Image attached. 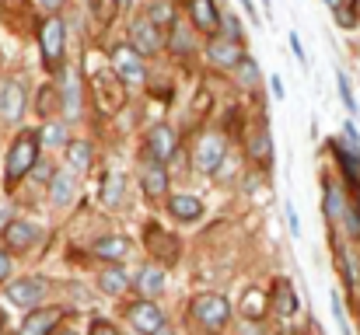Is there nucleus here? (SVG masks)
I'll list each match as a JSON object with an SVG mask.
<instances>
[{"label": "nucleus", "instance_id": "37", "mask_svg": "<svg viewBox=\"0 0 360 335\" xmlns=\"http://www.w3.org/2000/svg\"><path fill=\"white\" fill-rule=\"evenodd\" d=\"M343 136H347V143H350L354 150H360V133H357V126H354V122H347V126H343Z\"/></svg>", "mask_w": 360, "mask_h": 335}, {"label": "nucleus", "instance_id": "38", "mask_svg": "<svg viewBox=\"0 0 360 335\" xmlns=\"http://www.w3.org/2000/svg\"><path fill=\"white\" fill-rule=\"evenodd\" d=\"M290 49H294V56H297V63H308V56H304V46H301V39H297V32H290Z\"/></svg>", "mask_w": 360, "mask_h": 335}, {"label": "nucleus", "instance_id": "30", "mask_svg": "<svg viewBox=\"0 0 360 335\" xmlns=\"http://www.w3.org/2000/svg\"><path fill=\"white\" fill-rule=\"evenodd\" d=\"M333 14H336V25L340 28H354L357 25V0H340L336 7H333Z\"/></svg>", "mask_w": 360, "mask_h": 335}, {"label": "nucleus", "instance_id": "10", "mask_svg": "<svg viewBox=\"0 0 360 335\" xmlns=\"http://www.w3.org/2000/svg\"><path fill=\"white\" fill-rule=\"evenodd\" d=\"M25 102H28V95H25L21 81H4L0 84V119L4 122H18L25 115Z\"/></svg>", "mask_w": 360, "mask_h": 335}, {"label": "nucleus", "instance_id": "44", "mask_svg": "<svg viewBox=\"0 0 360 335\" xmlns=\"http://www.w3.org/2000/svg\"><path fill=\"white\" fill-rule=\"evenodd\" d=\"M241 7H245V11H248V14L255 18V7H252V0H241Z\"/></svg>", "mask_w": 360, "mask_h": 335}, {"label": "nucleus", "instance_id": "35", "mask_svg": "<svg viewBox=\"0 0 360 335\" xmlns=\"http://www.w3.org/2000/svg\"><path fill=\"white\" fill-rule=\"evenodd\" d=\"M221 25H224V32H228L231 39H241V25L235 14H221Z\"/></svg>", "mask_w": 360, "mask_h": 335}, {"label": "nucleus", "instance_id": "26", "mask_svg": "<svg viewBox=\"0 0 360 335\" xmlns=\"http://www.w3.org/2000/svg\"><path fill=\"white\" fill-rule=\"evenodd\" d=\"M262 304H269V294H262V290H245V297H241V315H248V318H262Z\"/></svg>", "mask_w": 360, "mask_h": 335}, {"label": "nucleus", "instance_id": "18", "mask_svg": "<svg viewBox=\"0 0 360 335\" xmlns=\"http://www.w3.org/2000/svg\"><path fill=\"white\" fill-rule=\"evenodd\" d=\"M168 210H172L175 221H200V217H203V203H200L193 192L172 196V199H168Z\"/></svg>", "mask_w": 360, "mask_h": 335}, {"label": "nucleus", "instance_id": "19", "mask_svg": "<svg viewBox=\"0 0 360 335\" xmlns=\"http://www.w3.org/2000/svg\"><path fill=\"white\" fill-rule=\"evenodd\" d=\"M95 255H98L102 262H122V258L129 255V237L112 234V237H102V241H95Z\"/></svg>", "mask_w": 360, "mask_h": 335}, {"label": "nucleus", "instance_id": "34", "mask_svg": "<svg viewBox=\"0 0 360 335\" xmlns=\"http://www.w3.org/2000/svg\"><path fill=\"white\" fill-rule=\"evenodd\" d=\"M343 221H347V234H350V237H360V210L357 206H347Z\"/></svg>", "mask_w": 360, "mask_h": 335}, {"label": "nucleus", "instance_id": "7", "mask_svg": "<svg viewBox=\"0 0 360 335\" xmlns=\"http://www.w3.org/2000/svg\"><path fill=\"white\" fill-rule=\"evenodd\" d=\"M129 46L140 53V56H150V53H158L161 46H165V39H161V28L143 14V18H136L133 25H129Z\"/></svg>", "mask_w": 360, "mask_h": 335}, {"label": "nucleus", "instance_id": "2", "mask_svg": "<svg viewBox=\"0 0 360 335\" xmlns=\"http://www.w3.org/2000/svg\"><path fill=\"white\" fill-rule=\"evenodd\" d=\"M39 46H42V63L49 70H56L63 63V49H67V28L56 14H49L39 28Z\"/></svg>", "mask_w": 360, "mask_h": 335}, {"label": "nucleus", "instance_id": "11", "mask_svg": "<svg viewBox=\"0 0 360 335\" xmlns=\"http://www.w3.org/2000/svg\"><path fill=\"white\" fill-rule=\"evenodd\" d=\"M147 150H150L154 161L165 164V161L179 150V136H175V129H172V126H154V129L147 133Z\"/></svg>", "mask_w": 360, "mask_h": 335}, {"label": "nucleus", "instance_id": "1", "mask_svg": "<svg viewBox=\"0 0 360 335\" xmlns=\"http://www.w3.org/2000/svg\"><path fill=\"white\" fill-rule=\"evenodd\" d=\"M35 161H39V133H21L14 143H11V150H7V182L14 185V182H21L32 168H35Z\"/></svg>", "mask_w": 360, "mask_h": 335}, {"label": "nucleus", "instance_id": "36", "mask_svg": "<svg viewBox=\"0 0 360 335\" xmlns=\"http://www.w3.org/2000/svg\"><path fill=\"white\" fill-rule=\"evenodd\" d=\"M333 315H336L340 329H343V332H350V325H347V315H343V301H340V294H333Z\"/></svg>", "mask_w": 360, "mask_h": 335}, {"label": "nucleus", "instance_id": "27", "mask_svg": "<svg viewBox=\"0 0 360 335\" xmlns=\"http://www.w3.org/2000/svg\"><path fill=\"white\" fill-rule=\"evenodd\" d=\"M39 143H46V147H67V126L63 122H46L39 129Z\"/></svg>", "mask_w": 360, "mask_h": 335}, {"label": "nucleus", "instance_id": "24", "mask_svg": "<svg viewBox=\"0 0 360 335\" xmlns=\"http://www.w3.org/2000/svg\"><path fill=\"white\" fill-rule=\"evenodd\" d=\"M63 112H67L70 119L81 112V88H77V74H74V70L63 74Z\"/></svg>", "mask_w": 360, "mask_h": 335}, {"label": "nucleus", "instance_id": "46", "mask_svg": "<svg viewBox=\"0 0 360 335\" xmlns=\"http://www.w3.org/2000/svg\"><path fill=\"white\" fill-rule=\"evenodd\" d=\"M326 4H329V7H336V4H340V0H326Z\"/></svg>", "mask_w": 360, "mask_h": 335}, {"label": "nucleus", "instance_id": "20", "mask_svg": "<svg viewBox=\"0 0 360 335\" xmlns=\"http://www.w3.org/2000/svg\"><path fill=\"white\" fill-rule=\"evenodd\" d=\"M126 287H129V276L120 269V262H112L109 269H102V276H98V290L102 294L120 297V294H126Z\"/></svg>", "mask_w": 360, "mask_h": 335}, {"label": "nucleus", "instance_id": "42", "mask_svg": "<svg viewBox=\"0 0 360 335\" xmlns=\"http://www.w3.org/2000/svg\"><path fill=\"white\" fill-rule=\"evenodd\" d=\"M269 84H273V95H276V98H283V81H280V74H273V77H269Z\"/></svg>", "mask_w": 360, "mask_h": 335}, {"label": "nucleus", "instance_id": "23", "mask_svg": "<svg viewBox=\"0 0 360 335\" xmlns=\"http://www.w3.org/2000/svg\"><path fill=\"white\" fill-rule=\"evenodd\" d=\"M248 150H252V157H255L259 164H273V136H269V129H266V126H262V129H255V136H252Z\"/></svg>", "mask_w": 360, "mask_h": 335}, {"label": "nucleus", "instance_id": "3", "mask_svg": "<svg viewBox=\"0 0 360 335\" xmlns=\"http://www.w3.org/2000/svg\"><path fill=\"white\" fill-rule=\"evenodd\" d=\"M193 318L203 325V329H224L228 318H231V304L221 297V294H200L193 301Z\"/></svg>", "mask_w": 360, "mask_h": 335}, {"label": "nucleus", "instance_id": "13", "mask_svg": "<svg viewBox=\"0 0 360 335\" xmlns=\"http://www.w3.org/2000/svg\"><path fill=\"white\" fill-rule=\"evenodd\" d=\"M4 241H7V248H14V251H28V248L39 241V227L28 221H7Z\"/></svg>", "mask_w": 360, "mask_h": 335}, {"label": "nucleus", "instance_id": "28", "mask_svg": "<svg viewBox=\"0 0 360 335\" xmlns=\"http://www.w3.org/2000/svg\"><path fill=\"white\" fill-rule=\"evenodd\" d=\"M67 157H70V168H77V171L91 168V147H88L84 140H74V143L67 147Z\"/></svg>", "mask_w": 360, "mask_h": 335}, {"label": "nucleus", "instance_id": "48", "mask_svg": "<svg viewBox=\"0 0 360 335\" xmlns=\"http://www.w3.org/2000/svg\"><path fill=\"white\" fill-rule=\"evenodd\" d=\"M357 196H360V192H357ZM357 210H360V206H357Z\"/></svg>", "mask_w": 360, "mask_h": 335}, {"label": "nucleus", "instance_id": "25", "mask_svg": "<svg viewBox=\"0 0 360 335\" xmlns=\"http://www.w3.org/2000/svg\"><path fill=\"white\" fill-rule=\"evenodd\" d=\"M122 192H126V182H122V175H109L105 182H102V203L105 206H120L122 203Z\"/></svg>", "mask_w": 360, "mask_h": 335}, {"label": "nucleus", "instance_id": "40", "mask_svg": "<svg viewBox=\"0 0 360 335\" xmlns=\"http://www.w3.org/2000/svg\"><path fill=\"white\" fill-rule=\"evenodd\" d=\"M39 7H42L46 14H56V11L63 7V0H39Z\"/></svg>", "mask_w": 360, "mask_h": 335}, {"label": "nucleus", "instance_id": "47", "mask_svg": "<svg viewBox=\"0 0 360 335\" xmlns=\"http://www.w3.org/2000/svg\"><path fill=\"white\" fill-rule=\"evenodd\" d=\"M116 4H129V0H116Z\"/></svg>", "mask_w": 360, "mask_h": 335}, {"label": "nucleus", "instance_id": "32", "mask_svg": "<svg viewBox=\"0 0 360 335\" xmlns=\"http://www.w3.org/2000/svg\"><path fill=\"white\" fill-rule=\"evenodd\" d=\"M168 28H172V53H175V56H186V53L193 49V39H189V32H186V28H179L175 21H172Z\"/></svg>", "mask_w": 360, "mask_h": 335}, {"label": "nucleus", "instance_id": "9", "mask_svg": "<svg viewBox=\"0 0 360 335\" xmlns=\"http://www.w3.org/2000/svg\"><path fill=\"white\" fill-rule=\"evenodd\" d=\"M241 39H231V35H214L210 49H207V60L217 67V70H231L241 60Z\"/></svg>", "mask_w": 360, "mask_h": 335}, {"label": "nucleus", "instance_id": "41", "mask_svg": "<svg viewBox=\"0 0 360 335\" xmlns=\"http://www.w3.org/2000/svg\"><path fill=\"white\" fill-rule=\"evenodd\" d=\"M287 223H290V230H294V234H301V221H297L294 206H287Z\"/></svg>", "mask_w": 360, "mask_h": 335}, {"label": "nucleus", "instance_id": "43", "mask_svg": "<svg viewBox=\"0 0 360 335\" xmlns=\"http://www.w3.org/2000/svg\"><path fill=\"white\" fill-rule=\"evenodd\" d=\"M7 217H11V210H7V206H4V203H0V227H4V223H7Z\"/></svg>", "mask_w": 360, "mask_h": 335}, {"label": "nucleus", "instance_id": "17", "mask_svg": "<svg viewBox=\"0 0 360 335\" xmlns=\"http://www.w3.org/2000/svg\"><path fill=\"white\" fill-rule=\"evenodd\" d=\"M140 185H143V192L150 199H158V196L168 192V171L161 168V161H150V164L140 168Z\"/></svg>", "mask_w": 360, "mask_h": 335}, {"label": "nucleus", "instance_id": "29", "mask_svg": "<svg viewBox=\"0 0 360 335\" xmlns=\"http://www.w3.org/2000/svg\"><path fill=\"white\" fill-rule=\"evenodd\" d=\"M147 18H150L158 28H168V25L175 21V11H172V4H168V0H154V4L147 7Z\"/></svg>", "mask_w": 360, "mask_h": 335}, {"label": "nucleus", "instance_id": "6", "mask_svg": "<svg viewBox=\"0 0 360 335\" xmlns=\"http://www.w3.org/2000/svg\"><path fill=\"white\" fill-rule=\"evenodd\" d=\"M129 325L136 329V332H147V335H158L168 329V322H165V311L150 301V297H143V301H133L129 304Z\"/></svg>", "mask_w": 360, "mask_h": 335}, {"label": "nucleus", "instance_id": "39", "mask_svg": "<svg viewBox=\"0 0 360 335\" xmlns=\"http://www.w3.org/2000/svg\"><path fill=\"white\" fill-rule=\"evenodd\" d=\"M7 276H11V258H7V251L0 248V283H4Z\"/></svg>", "mask_w": 360, "mask_h": 335}, {"label": "nucleus", "instance_id": "5", "mask_svg": "<svg viewBox=\"0 0 360 335\" xmlns=\"http://www.w3.org/2000/svg\"><path fill=\"white\" fill-rule=\"evenodd\" d=\"M224 154H228V143H224V136H221V133H207V136H200V143H196V154H193V161H196V171H203V175H214V171L224 164Z\"/></svg>", "mask_w": 360, "mask_h": 335}, {"label": "nucleus", "instance_id": "8", "mask_svg": "<svg viewBox=\"0 0 360 335\" xmlns=\"http://www.w3.org/2000/svg\"><path fill=\"white\" fill-rule=\"evenodd\" d=\"M42 297H46V280L42 276H25V280L7 283V301L18 304V308H35Z\"/></svg>", "mask_w": 360, "mask_h": 335}, {"label": "nucleus", "instance_id": "22", "mask_svg": "<svg viewBox=\"0 0 360 335\" xmlns=\"http://www.w3.org/2000/svg\"><path fill=\"white\" fill-rule=\"evenodd\" d=\"M347 196H343V189L336 185V182H326V217L329 223H340L343 221V214H347Z\"/></svg>", "mask_w": 360, "mask_h": 335}, {"label": "nucleus", "instance_id": "16", "mask_svg": "<svg viewBox=\"0 0 360 335\" xmlns=\"http://www.w3.org/2000/svg\"><path fill=\"white\" fill-rule=\"evenodd\" d=\"M56 325H60V308H46V311L28 308V318L21 322V332L25 335H46V332H53Z\"/></svg>", "mask_w": 360, "mask_h": 335}, {"label": "nucleus", "instance_id": "21", "mask_svg": "<svg viewBox=\"0 0 360 335\" xmlns=\"http://www.w3.org/2000/svg\"><path fill=\"white\" fill-rule=\"evenodd\" d=\"M136 290H140L143 297H158V294L165 290V269H158V265H143L140 276H136Z\"/></svg>", "mask_w": 360, "mask_h": 335}, {"label": "nucleus", "instance_id": "15", "mask_svg": "<svg viewBox=\"0 0 360 335\" xmlns=\"http://www.w3.org/2000/svg\"><path fill=\"white\" fill-rule=\"evenodd\" d=\"M189 14H193V25L200 32H217L221 28V11H217V0H189Z\"/></svg>", "mask_w": 360, "mask_h": 335}, {"label": "nucleus", "instance_id": "45", "mask_svg": "<svg viewBox=\"0 0 360 335\" xmlns=\"http://www.w3.org/2000/svg\"><path fill=\"white\" fill-rule=\"evenodd\" d=\"M4 329H7V318H4V311H0V332H4Z\"/></svg>", "mask_w": 360, "mask_h": 335}, {"label": "nucleus", "instance_id": "4", "mask_svg": "<svg viewBox=\"0 0 360 335\" xmlns=\"http://www.w3.org/2000/svg\"><path fill=\"white\" fill-rule=\"evenodd\" d=\"M112 70H116L120 84H126V88H140V84L147 81L143 56H140L133 46H116V49H112Z\"/></svg>", "mask_w": 360, "mask_h": 335}, {"label": "nucleus", "instance_id": "12", "mask_svg": "<svg viewBox=\"0 0 360 335\" xmlns=\"http://www.w3.org/2000/svg\"><path fill=\"white\" fill-rule=\"evenodd\" d=\"M269 308H273L280 318L297 315L301 301H297V290L290 287V280H276V283H273V290H269Z\"/></svg>", "mask_w": 360, "mask_h": 335}, {"label": "nucleus", "instance_id": "33", "mask_svg": "<svg viewBox=\"0 0 360 335\" xmlns=\"http://www.w3.org/2000/svg\"><path fill=\"white\" fill-rule=\"evenodd\" d=\"M336 91H340V98H343L347 112H354V115H357V98H354V91H350V81H347V74H343V70L336 74Z\"/></svg>", "mask_w": 360, "mask_h": 335}, {"label": "nucleus", "instance_id": "31", "mask_svg": "<svg viewBox=\"0 0 360 335\" xmlns=\"http://www.w3.org/2000/svg\"><path fill=\"white\" fill-rule=\"evenodd\" d=\"M235 70H238V81L245 84V88H255V84H259V67H255V60H252V56H245V53H241V60L235 63Z\"/></svg>", "mask_w": 360, "mask_h": 335}, {"label": "nucleus", "instance_id": "14", "mask_svg": "<svg viewBox=\"0 0 360 335\" xmlns=\"http://www.w3.org/2000/svg\"><path fill=\"white\" fill-rule=\"evenodd\" d=\"M49 196H53V203L56 206H70L74 203V196H77V175L74 171H53L49 175Z\"/></svg>", "mask_w": 360, "mask_h": 335}]
</instances>
